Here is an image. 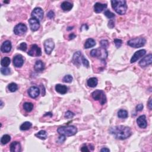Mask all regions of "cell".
<instances>
[{
    "mask_svg": "<svg viewBox=\"0 0 152 152\" xmlns=\"http://www.w3.org/2000/svg\"><path fill=\"white\" fill-rule=\"evenodd\" d=\"M109 131L110 134L119 140H125L129 138L132 134L131 128L128 127L124 125H117L112 127L109 129Z\"/></svg>",
    "mask_w": 152,
    "mask_h": 152,
    "instance_id": "1",
    "label": "cell"
},
{
    "mask_svg": "<svg viewBox=\"0 0 152 152\" xmlns=\"http://www.w3.org/2000/svg\"><path fill=\"white\" fill-rule=\"evenodd\" d=\"M112 7L116 13L119 15H124L126 13L127 10V2L124 0H112L111 1Z\"/></svg>",
    "mask_w": 152,
    "mask_h": 152,
    "instance_id": "2",
    "label": "cell"
},
{
    "mask_svg": "<svg viewBox=\"0 0 152 152\" xmlns=\"http://www.w3.org/2000/svg\"><path fill=\"white\" fill-rule=\"evenodd\" d=\"M72 62L75 66L78 67H79L81 64H83L84 67H87V68H89V61L86 59V58L80 51L76 52L74 54L72 58Z\"/></svg>",
    "mask_w": 152,
    "mask_h": 152,
    "instance_id": "3",
    "label": "cell"
},
{
    "mask_svg": "<svg viewBox=\"0 0 152 152\" xmlns=\"http://www.w3.org/2000/svg\"><path fill=\"white\" fill-rule=\"evenodd\" d=\"M58 133L60 135H63L67 137L73 136L77 132V128L74 125L62 126L57 130Z\"/></svg>",
    "mask_w": 152,
    "mask_h": 152,
    "instance_id": "4",
    "label": "cell"
},
{
    "mask_svg": "<svg viewBox=\"0 0 152 152\" xmlns=\"http://www.w3.org/2000/svg\"><path fill=\"white\" fill-rule=\"evenodd\" d=\"M90 55L92 57L97 58L101 60H105L108 56V53L106 49L103 48H99L97 49H92L90 51Z\"/></svg>",
    "mask_w": 152,
    "mask_h": 152,
    "instance_id": "5",
    "label": "cell"
},
{
    "mask_svg": "<svg viewBox=\"0 0 152 152\" xmlns=\"http://www.w3.org/2000/svg\"><path fill=\"white\" fill-rule=\"evenodd\" d=\"M92 96L95 101H99L102 105H105L107 101L106 95L103 90H96L94 91L92 93Z\"/></svg>",
    "mask_w": 152,
    "mask_h": 152,
    "instance_id": "6",
    "label": "cell"
},
{
    "mask_svg": "<svg viewBox=\"0 0 152 152\" xmlns=\"http://www.w3.org/2000/svg\"><path fill=\"white\" fill-rule=\"evenodd\" d=\"M146 40L144 38H136L130 39L127 42V45L134 48H139L144 46Z\"/></svg>",
    "mask_w": 152,
    "mask_h": 152,
    "instance_id": "7",
    "label": "cell"
},
{
    "mask_svg": "<svg viewBox=\"0 0 152 152\" xmlns=\"http://www.w3.org/2000/svg\"><path fill=\"white\" fill-rule=\"evenodd\" d=\"M44 49L45 51L48 55H50L55 48V43H54L52 39L49 38L45 40L44 42Z\"/></svg>",
    "mask_w": 152,
    "mask_h": 152,
    "instance_id": "8",
    "label": "cell"
},
{
    "mask_svg": "<svg viewBox=\"0 0 152 152\" xmlns=\"http://www.w3.org/2000/svg\"><path fill=\"white\" fill-rule=\"evenodd\" d=\"M27 30L26 25L23 23H19L14 28V33L17 36H21L26 33Z\"/></svg>",
    "mask_w": 152,
    "mask_h": 152,
    "instance_id": "9",
    "label": "cell"
},
{
    "mask_svg": "<svg viewBox=\"0 0 152 152\" xmlns=\"http://www.w3.org/2000/svg\"><path fill=\"white\" fill-rule=\"evenodd\" d=\"M27 54L31 56H40L42 55L41 49L36 44L32 45Z\"/></svg>",
    "mask_w": 152,
    "mask_h": 152,
    "instance_id": "10",
    "label": "cell"
},
{
    "mask_svg": "<svg viewBox=\"0 0 152 152\" xmlns=\"http://www.w3.org/2000/svg\"><path fill=\"white\" fill-rule=\"evenodd\" d=\"M152 63V55L151 54L144 56L139 62V66L142 68H144L151 65Z\"/></svg>",
    "mask_w": 152,
    "mask_h": 152,
    "instance_id": "11",
    "label": "cell"
},
{
    "mask_svg": "<svg viewBox=\"0 0 152 152\" xmlns=\"http://www.w3.org/2000/svg\"><path fill=\"white\" fill-rule=\"evenodd\" d=\"M43 11L40 7H36L32 11L31 16L33 18L38 19V20H42L43 18Z\"/></svg>",
    "mask_w": 152,
    "mask_h": 152,
    "instance_id": "12",
    "label": "cell"
},
{
    "mask_svg": "<svg viewBox=\"0 0 152 152\" xmlns=\"http://www.w3.org/2000/svg\"><path fill=\"white\" fill-rule=\"evenodd\" d=\"M29 23L30 29L32 31L36 32L40 27V21L33 17H32L29 20Z\"/></svg>",
    "mask_w": 152,
    "mask_h": 152,
    "instance_id": "13",
    "label": "cell"
},
{
    "mask_svg": "<svg viewBox=\"0 0 152 152\" xmlns=\"http://www.w3.org/2000/svg\"><path fill=\"white\" fill-rule=\"evenodd\" d=\"M29 96L33 99H35L39 96L40 94V89L36 86H32L27 91Z\"/></svg>",
    "mask_w": 152,
    "mask_h": 152,
    "instance_id": "14",
    "label": "cell"
},
{
    "mask_svg": "<svg viewBox=\"0 0 152 152\" xmlns=\"http://www.w3.org/2000/svg\"><path fill=\"white\" fill-rule=\"evenodd\" d=\"M145 54H146V51L145 49H140L139 51L136 52L134 55H132L130 62H131V63L136 62L141 57H143Z\"/></svg>",
    "mask_w": 152,
    "mask_h": 152,
    "instance_id": "15",
    "label": "cell"
},
{
    "mask_svg": "<svg viewBox=\"0 0 152 152\" xmlns=\"http://www.w3.org/2000/svg\"><path fill=\"white\" fill-rule=\"evenodd\" d=\"M12 48L11 43L10 40H5L3 43L1 47V51L3 53L10 52Z\"/></svg>",
    "mask_w": 152,
    "mask_h": 152,
    "instance_id": "16",
    "label": "cell"
},
{
    "mask_svg": "<svg viewBox=\"0 0 152 152\" xmlns=\"http://www.w3.org/2000/svg\"><path fill=\"white\" fill-rule=\"evenodd\" d=\"M137 124L141 128H145L147 126L146 116L144 115H141L137 119Z\"/></svg>",
    "mask_w": 152,
    "mask_h": 152,
    "instance_id": "17",
    "label": "cell"
},
{
    "mask_svg": "<svg viewBox=\"0 0 152 152\" xmlns=\"http://www.w3.org/2000/svg\"><path fill=\"white\" fill-rule=\"evenodd\" d=\"M13 62L14 66L17 68H20V67H22L24 64V60L22 55H17L15 56Z\"/></svg>",
    "mask_w": 152,
    "mask_h": 152,
    "instance_id": "18",
    "label": "cell"
},
{
    "mask_svg": "<svg viewBox=\"0 0 152 152\" xmlns=\"http://www.w3.org/2000/svg\"><path fill=\"white\" fill-rule=\"evenodd\" d=\"M107 8V4H102L100 3H96L94 5V11L96 13H102L104 10Z\"/></svg>",
    "mask_w": 152,
    "mask_h": 152,
    "instance_id": "19",
    "label": "cell"
},
{
    "mask_svg": "<svg viewBox=\"0 0 152 152\" xmlns=\"http://www.w3.org/2000/svg\"><path fill=\"white\" fill-rule=\"evenodd\" d=\"M10 151L11 152H20L21 147L20 143L18 142H13L10 144Z\"/></svg>",
    "mask_w": 152,
    "mask_h": 152,
    "instance_id": "20",
    "label": "cell"
},
{
    "mask_svg": "<svg viewBox=\"0 0 152 152\" xmlns=\"http://www.w3.org/2000/svg\"><path fill=\"white\" fill-rule=\"evenodd\" d=\"M34 69L36 72H42L45 69V64L41 60H38L35 62L34 66Z\"/></svg>",
    "mask_w": 152,
    "mask_h": 152,
    "instance_id": "21",
    "label": "cell"
},
{
    "mask_svg": "<svg viewBox=\"0 0 152 152\" xmlns=\"http://www.w3.org/2000/svg\"><path fill=\"white\" fill-rule=\"evenodd\" d=\"M55 90L60 94L64 95L68 91V88L65 85H62V84H56L55 86Z\"/></svg>",
    "mask_w": 152,
    "mask_h": 152,
    "instance_id": "22",
    "label": "cell"
},
{
    "mask_svg": "<svg viewBox=\"0 0 152 152\" xmlns=\"http://www.w3.org/2000/svg\"><path fill=\"white\" fill-rule=\"evenodd\" d=\"M73 7V5L72 3H69L68 1H64L62 3L61 5V7L62 10L65 11H70Z\"/></svg>",
    "mask_w": 152,
    "mask_h": 152,
    "instance_id": "23",
    "label": "cell"
},
{
    "mask_svg": "<svg viewBox=\"0 0 152 152\" xmlns=\"http://www.w3.org/2000/svg\"><path fill=\"white\" fill-rule=\"evenodd\" d=\"M96 45V41L92 38H89L86 40L84 46L85 49H89L92 48Z\"/></svg>",
    "mask_w": 152,
    "mask_h": 152,
    "instance_id": "24",
    "label": "cell"
},
{
    "mask_svg": "<svg viewBox=\"0 0 152 152\" xmlns=\"http://www.w3.org/2000/svg\"><path fill=\"white\" fill-rule=\"evenodd\" d=\"M87 86L90 87H95L98 83V80L96 77H91L87 81Z\"/></svg>",
    "mask_w": 152,
    "mask_h": 152,
    "instance_id": "25",
    "label": "cell"
},
{
    "mask_svg": "<svg viewBox=\"0 0 152 152\" xmlns=\"http://www.w3.org/2000/svg\"><path fill=\"white\" fill-rule=\"evenodd\" d=\"M35 136L41 139V140H45L47 138V132L45 130H40V131H39L38 133L35 134Z\"/></svg>",
    "mask_w": 152,
    "mask_h": 152,
    "instance_id": "26",
    "label": "cell"
},
{
    "mask_svg": "<svg viewBox=\"0 0 152 152\" xmlns=\"http://www.w3.org/2000/svg\"><path fill=\"white\" fill-rule=\"evenodd\" d=\"M32 124L31 122L26 121V122H25L20 125V129L21 131H26V130H29L32 127Z\"/></svg>",
    "mask_w": 152,
    "mask_h": 152,
    "instance_id": "27",
    "label": "cell"
},
{
    "mask_svg": "<svg viewBox=\"0 0 152 152\" xmlns=\"http://www.w3.org/2000/svg\"><path fill=\"white\" fill-rule=\"evenodd\" d=\"M34 105L32 103L30 102H25L23 104V108L27 112H31L33 109Z\"/></svg>",
    "mask_w": 152,
    "mask_h": 152,
    "instance_id": "28",
    "label": "cell"
},
{
    "mask_svg": "<svg viewBox=\"0 0 152 152\" xmlns=\"http://www.w3.org/2000/svg\"><path fill=\"white\" fill-rule=\"evenodd\" d=\"M118 116L119 118L125 119L128 118V112L126 110L120 109L118 112Z\"/></svg>",
    "mask_w": 152,
    "mask_h": 152,
    "instance_id": "29",
    "label": "cell"
},
{
    "mask_svg": "<svg viewBox=\"0 0 152 152\" xmlns=\"http://www.w3.org/2000/svg\"><path fill=\"white\" fill-rule=\"evenodd\" d=\"M10 62H11L10 58L7 57V56H5V57H4L2 59L1 65L3 67H7L10 64Z\"/></svg>",
    "mask_w": 152,
    "mask_h": 152,
    "instance_id": "30",
    "label": "cell"
},
{
    "mask_svg": "<svg viewBox=\"0 0 152 152\" xmlns=\"http://www.w3.org/2000/svg\"><path fill=\"white\" fill-rule=\"evenodd\" d=\"M11 140V137L8 134H5L1 138V143L2 144H6L10 142Z\"/></svg>",
    "mask_w": 152,
    "mask_h": 152,
    "instance_id": "31",
    "label": "cell"
},
{
    "mask_svg": "<svg viewBox=\"0 0 152 152\" xmlns=\"http://www.w3.org/2000/svg\"><path fill=\"white\" fill-rule=\"evenodd\" d=\"M8 89L11 92H15L18 89V86L14 83H11L8 84Z\"/></svg>",
    "mask_w": 152,
    "mask_h": 152,
    "instance_id": "32",
    "label": "cell"
},
{
    "mask_svg": "<svg viewBox=\"0 0 152 152\" xmlns=\"http://www.w3.org/2000/svg\"><path fill=\"white\" fill-rule=\"evenodd\" d=\"M1 73L3 75H8L11 73V69L8 67H2L1 68Z\"/></svg>",
    "mask_w": 152,
    "mask_h": 152,
    "instance_id": "33",
    "label": "cell"
},
{
    "mask_svg": "<svg viewBox=\"0 0 152 152\" xmlns=\"http://www.w3.org/2000/svg\"><path fill=\"white\" fill-rule=\"evenodd\" d=\"M104 14H105V16L106 17H107L108 19H112L113 18H114L115 16V15L113 13H112L110 11L108 10H106L105 13H104Z\"/></svg>",
    "mask_w": 152,
    "mask_h": 152,
    "instance_id": "34",
    "label": "cell"
},
{
    "mask_svg": "<svg viewBox=\"0 0 152 152\" xmlns=\"http://www.w3.org/2000/svg\"><path fill=\"white\" fill-rule=\"evenodd\" d=\"M73 80V78L71 75H66L64 76V77L63 78V81L67 83H70L72 82Z\"/></svg>",
    "mask_w": 152,
    "mask_h": 152,
    "instance_id": "35",
    "label": "cell"
},
{
    "mask_svg": "<svg viewBox=\"0 0 152 152\" xmlns=\"http://www.w3.org/2000/svg\"><path fill=\"white\" fill-rule=\"evenodd\" d=\"M100 45H101V48L106 49L108 47V46H109V43L107 40H102L101 42H100Z\"/></svg>",
    "mask_w": 152,
    "mask_h": 152,
    "instance_id": "36",
    "label": "cell"
},
{
    "mask_svg": "<svg viewBox=\"0 0 152 152\" xmlns=\"http://www.w3.org/2000/svg\"><path fill=\"white\" fill-rule=\"evenodd\" d=\"M65 118L67 119H70V118H73L74 116V114L73 112L69 111V110H68L66 112L65 114Z\"/></svg>",
    "mask_w": 152,
    "mask_h": 152,
    "instance_id": "37",
    "label": "cell"
},
{
    "mask_svg": "<svg viewBox=\"0 0 152 152\" xmlns=\"http://www.w3.org/2000/svg\"><path fill=\"white\" fill-rule=\"evenodd\" d=\"M114 43L117 48H119L122 44V41L119 39H114Z\"/></svg>",
    "mask_w": 152,
    "mask_h": 152,
    "instance_id": "38",
    "label": "cell"
},
{
    "mask_svg": "<svg viewBox=\"0 0 152 152\" xmlns=\"http://www.w3.org/2000/svg\"><path fill=\"white\" fill-rule=\"evenodd\" d=\"M18 49L21 50L23 51H26L27 49V44L25 42H23L20 44L18 46Z\"/></svg>",
    "mask_w": 152,
    "mask_h": 152,
    "instance_id": "39",
    "label": "cell"
},
{
    "mask_svg": "<svg viewBox=\"0 0 152 152\" xmlns=\"http://www.w3.org/2000/svg\"><path fill=\"white\" fill-rule=\"evenodd\" d=\"M66 140V136H63V135H60V136L58 137L56 142H58V143H60V144H62V143H64Z\"/></svg>",
    "mask_w": 152,
    "mask_h": 152,
    "instance_id": "40",
    "label": "cell"
},
{
    "mask_svg": "<svg viewBox=\"0 0 152 152\" xmlns=\"http://www.w3.org/2000/svg\"><path fill=\"white\" fill-rule=\"evenodd\" d=\"M47 17H48L49 19H52L54 18V17H55V13H54V12L53 11H49L47 13Z\"/></svg>",
    "mask_w": 152,
    "mask_h": 152,
    "instance_id": "41",
    "label": "cell"
},
{
    "mask_svg": "<svg viewBox=\"0 0 152 152\" xmlns=\"http://www.w3.org/2000/svg\"><path fill=\"white\" fill-rule=\"evenodd\" d=\"M143 108H144V106H143V104H139V105H137L136 109L137 111L140 112V111H142V110L143 109Z\"/></svg>",
    "mask_w": 152,
    "mask_h": 152,
    "instance_id": "42",
    "label": "cell"
},
{
    "mask_svg": "<svg viewBox=\"0 0 152 152\" xmlns=\"http://www.w3.org/2000/svg\"><path fill=\"white\" fill-rule=\"evenodd\" d=\"M114 26H115L114 21L113 20H109V22H108V27L110 28V29H112V28H114Z\"/></svg>",
    "mask_w": 152,
    "mask_h": 152,
    "instance_id": "43",
    "label": "cell"
},
{
    "mask_svg": "<svg viewBox=\"0 0 152 152\" xmlns=\"http://www.w3.org/2000/svg\"><path fill=\"white\" fill-rule=\"evenodd\" d=\"M147 106H148L149 109L150 110H151L152 109V102H151V97L149 99L148 102H147Z\"/></svg>",
    "mask_w": 152,
    "mask_h": 152,
    "instance_id": "44",
    "label": "cell"
},
{
    "mask_svg": "<svg viewBox=\"0 0 152 152\" xmlns=\"http://www.w3.org/2000/svg\"><path fill=\"white\" fill-rule=\"evenodd\" d=\"M40 88L42 89V96H45V87L43 86V85H40Z\"/></svg>",
    "mask_w": 152,
    "mask_h": 152,
    "instance_id": "45",
    "label": "cell"
},
{
    "mask_svg": "<svg viewBox=\"0 0 152 152\" xmlns=\"http://www.w3.org/2000/svg\"><path fill=\"white\" fill-rule=\"evenodd\" d=\"M81 151H89V150L88 149V147L87 146H83L81 149Z\"/></svg>",
    "mask_w": 152,
    "mask_h": 152,
    "instance_id": "46",
    "label": "cell"
},
{
    "mask_svg": "<svg viewBox=\"0 0 152 152\" xmlns=\"http://www.w3.org/2000/svg\"><path fill=\"white\" fill-rule=\"evenodd\" d=\"M76 37V35L75 34L73 33H71L69 35V39H74Z\"/></svg>",
    "mask_w": 152,
    "mask_h": 152,
    "instance_id": "47",
    "label": "cell"
},
{
    "mask_svg": "<svg viewBox=\"0 0 152 152\" xmlns=\"http://www.w3.org/2000/svg\"><path fill=\"white\" fill-rule=\"evenodd\" d=\"M101 151H102V152H103V151L108 152V151H110V150L109 149L106 148V147H103V148H102L101 150Z\"/></svg>",
    "mask_w": 152,
    "mask_h": 152,
    "instance_id": "48",
    "label": "cell"
},
{
    "mask_svg": "<svg viewBox=\"0 0 152 152\" xmlns=\"http://www.w3.org/2000/svg\"><path fill=\"white\" fill-rule=\"evenodd\" d=\"M51 115V116H52V113H51V112H48V113H46V114H45V115H44V116H47V115Z\"/></svg>",
    "mask_w": 152,
    "mask_h": 152,
    "instance_id": "49",
    "label": "cell"
},
{
    "mask_svg": "<svg viewBox=\"0 0 152 152\" xmlns=\"http://www.w3.org/2000/svg\"><path fill=\"white\" fill-rule=\"evenodd\" d=\"M73 28V27H68V29H67V30H72Z\"/></svg>",
    "mask_w": 152,
    "mask_h": 152,
    "instance_id": "50",
    "label": "cell"
},
{
    "mask_svg": "<svg viewBox=\"0 0 152 152\" xmlns=\"http://www.w3.org/2000/svg\"><path fill=\"white\" fill-rule=\"evenodd\" d=\"M3 102L1 101V108H3Z\"/></svg>",
    "mask_w": 152,
    "mask_h": 152,
    "instance_id": "51",
    "label": "cell"
}]
</instances>
